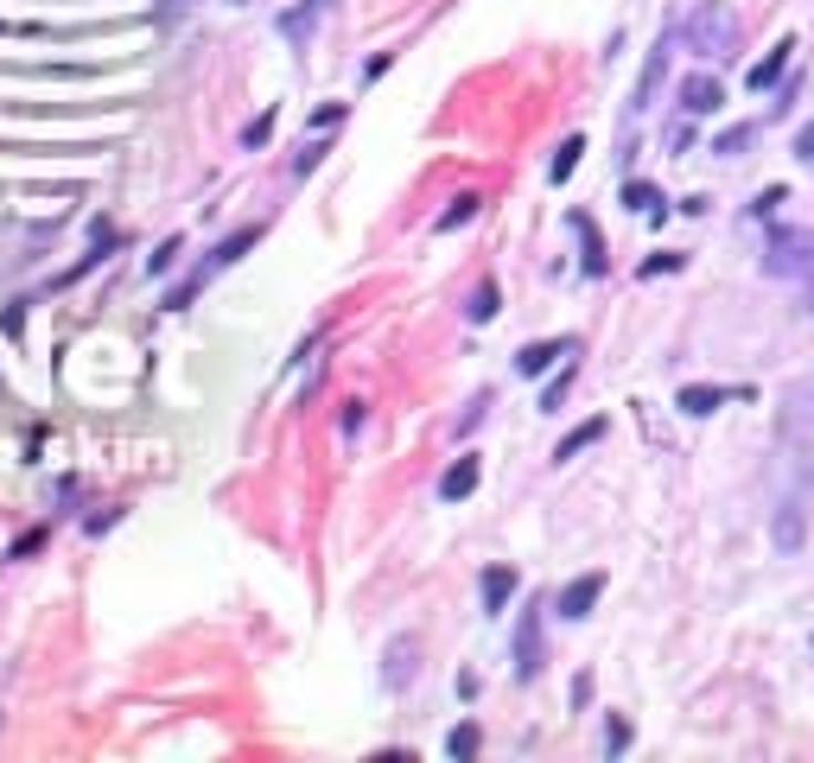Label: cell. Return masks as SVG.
<instances>
[{"label": "cell", "instance_id": "1", "mask_svg": "<svg viewBox=\"0 0 814 763\" xmlns=\"http://www.w3.org/2000/svg\"><path fill=\"white\" fill-rule=\"evenodd\" d=\"M687 51H700L707 64H719V58H732L738 51V7L732 0H707V7H693V20L681 25Z\"/></svg>", "mask_w": 814, "mask_h": 763}, {"label": "cell", "instance_id": "2", "mask_svg": "<svg viewBox=\"0 0 814 763\" xmlns=\"http://www.w3.org/2000/svg\"><path fill=\"white\" fill-rule=\"evenodd\" d=\"M763 268H770L776 280L808 274V268H814V236H808V229H776V236H770V254H763Z\"/></svg>", "mask_w": 814, "mask_h": 763}, {"label": "cell", "instance_id": "3", "mask_svg": "<svg viewBox=\"0 0 814 763\" xmlns=\"http://www.w3.org/2000/svg\"><path fill=\"white\" fill-rule=\"evenodd\" d=\"M541 675V605H529L515 617V681Z\"/></svg>", "mask_w": 814, "mask_h": 763}, {"label": "cell", "instance_id": "4", "mask_svg": "<svg viewBox=\"0 0 814 763\" xmlns=\"http://www.w3.org/2000/svg\"><path fill=\"white\" fill-rule=\"evenodd\" d=\"M598 592H605V573H580V579L560 592V617H592V605H598Z\"/></svg>", "mask_w": 814, "mask_h": 763}, {"label": "cell", "instance_id": "5", "mask_svg": "<svg viewBox=\"0 0 814 763\" xmlns=\"http://www.w3.org/2000/svg\"><path fill=\"white\" fill-rule=\"evenodd\" d=\"M719 102H726L719 76H681V115H719Z\"/></svg>", "mask_w": 814, "mask_h": 763}, {"label": "cell", "instance_id": "6", "mask_svg": "<svg viewBox=\"0 0 814 763\" xmlns=\"http://www.w3.org/2000/svg\"><path fill=\"white\" fill-rule=\"evenodd\" d=\"M789 58H795V39H783L776 51H763L758 64H751V76H744V83H751V90H770V83L783 76V64H789Z\"/></svg>", "mask_w": 814, "mask_h": 763}, {"label": "cell", "instance_id": "7", "mask_svg": "<svg viewBox=\"0 0 814 763\" xmlns=\"http://www.w3.org/2000/svg\"><path fill=\"white\" fill-rule=\"evenodd\" d=\"M471 490H478V458H458L452 471L439 478V497H446V503H465Z\"/></svg>", "mask_w": 814, "mask_h": 763}, {"label": "cell", "instance_id": "8", "mask_svg": "<svg viewBox=\"0 0 814 763\" xmlns=\"http://www.w3.org/2000/svg\"><path fill=\"white\" fill-rule=\"evenodd\" d=\"M566 351H573V337H560V344H529V351L515 356V369H522V376H541V369H554Z\"/></svg>", "mask_w": 814, "mask_h": 763}, {"label": "cell", "instance_id": "9", "mask_svg": "<svg viewBox=\"0 0 814 763\" xmlns=\"http://www.w3.org/2000/svg\"><path fill=\"white\" fill-rule=\"evenodd\" d=\"M478 592H483V610H503L509 598H515V573H509V566H490Z\"/></svg>", "mask_w": 814, "mask_h": 763}, {"label": "cell", "instance_id": "10", "mask_svg": "<svg viewBox=\"0 0 814 763\" xmlns=\"http://www.w3.org/2000/svg\"><path fill=\"white\" fill-rule=\"evenodd\" d=\"M598 439H605V420H585V427H573V432H566V439L554 446V464H566V458H580L585 446H598Z\"/></svg>", "mask_w": 814, "mask_h": 763}, {"label": "cell", "instance_id": "11", "mask_svg": "<svg viewBox=\"0 0 814 763\" xmlns=\"http://www.w3.org/2000/svg\"><path fill=\"white\" fill-rule=\"evenodd\" d=\"M719 401H726V388H681V395H675V407H681V414H693V420H700V414H712Z\"/></svg>", "mask_w": 814, "mask_h": 763}, {"label": "cell", "instance_id": "12", "mask_svg": "<svg viewBox=\"0 0 814 763\" xmlns=\"http://www.w3.org/2000/svg\"><path fill=\"white\" fill-rule=\"evenodd\" d=\"M573 229H580V242H585V274H605V242H598V229L585 223V217H573Z\"/></svg>", "mask_w": 814, "mask_h": 763}, {"label": "cell", "instance_id": "13", "mask_svg": "<svg viewBox=\"0 0 814 763\" xmlns=\"http://www.w3.org/2000/svg\"><path fill=\"white\" fill-rule=\"evenodd\" d=\"M497 305H503V300H497V286L483 280L478 293H471V305H465V318H471V325H490V318H497Z\"/></svg>", "mask_w": 814, "mask_h": 763}, {"label": "cell", "instance_id": "14", "mask_svg": "<svg viewBox=\"0 0 814 763\" xmlns=\"http://www.w3.org/2000/svg\"><path fill=\"white\" fill-rule=\"evenodd\" d=\"M776 547H783V554H795V547H802V509H795V503L776 515Z\"/></svg>", "mask_w": 814, "mask_h": 763}, {"label": "cell", "instance_id": "15", "mask_svg": "<svg viewBox=\"0 0 814 763\" xmlns=\"http://www.w3.org/2000/svg\"><path fill=\"white\" fill-rule=\"evenodd\" d=\"M580 153H585V140H580V134H573V140H560V153H554V166H547V178H554V185H560V178H573Z\"/></svg>", "mask_w": 814, "mask_h": 763}, {"label": "cell", "instance_id": "16", "mask_svg": "<svg viewBox=\"0 0 814 763\" xmlns=\"http://www.w3.org/2000/svg\"><path fill=\"white\" fill-rule=\"evenodd\" d=\"M751 140H758V127H726V134L712 140V153H726V159H738V153H751Z\"/></svg>", "mask_w": 814, "mask_h": 763}, {"label": "cell", "instance_id": "17", "mask_svg": "<svg viewBox=\"0 0 814 763\" xmlns=\"http://www.w3.org/2000/svg\"><path fill=\"white\" fill-rule=\"evenodd\" d=\"M261 242V229H242V236H229L223 249L210 254V268H229V261H242V249H254Z\"/></svg>", "mask_w": 814, "mask_h": 763}, {"label": "cell", "instance_id": "18", "mask_svg": "<svg viewBox=\"0 0 814 763\" xmlns=\"http://www.w3.org/2000/svg\"><path fill=\"white\" fill-rule=\"evenodd\" d=\"M624 203L643 210V217H661V191H656V185H624Z\"/></svg>", "mask_w": 814, "mask_h": 763}, {"label": "cell", "instance_id": "19", "mask_svg": "<svg viewBox=\"0 0 814 763\" xmlns=\"http://www.w3.org/2000/svg\"><path fill=\"white\" fill-rule=\"evenodd\" d=\"M471 217H478V191H458L452 210L439 217V229H458V223H471Z\"/></svg>", "mask_w": 814, "mask_h": 763}, {"label": "cell", "instance_id": "20", "mask_svg": "<svg viewBox=\"0 0 814 763\" xmlns=\"http://www.w3.org/2000/svg\"><path fill=\"white\" fill-rule=\"evenodd\" d=\"M407 656H414V642H395V649H388V687H401L407 675H414V661Z\"/></svg>", "mask_w": 814, "mask_h": 763}, {"label": "cell", "instance_id": "21", "mask_svg": "<svg viewBox=\"0 0 814 763\" xmlns=\"http://www.w3.org/2000/svg\"><path fill=\"white\" fill-rule=\"evenodd\" d=\"M661 71H668V51H656V58H649V71H643V83H636V102H649V96H656Z\"/></svg>", "mask_w": 814, "mask_h": 763}, {"label": "cell", "instance_id": "22", "mask_svg": "<svg viewBox=\"0 0 814 763\" xmlns=\"http://www.w3.org/2000/svg\"><path fill=\"white\" fill-rule=\"evenodd\" d=\"M446 751H452V757H478V725H458V732L446 738Z\"/></svg>", "mask_w": 814, "mask_h": 763}, {"label": "cell", "instance_id": "23", "mask_svg": "<svg viewBox=\"0 0 814 763\" xmlns=\"http://www.w3.org/2000/svg\"><path fill=\"white\" fill-rule=\"evenodd\" d=\"M173 261H178V236H173V242H159V249L147 254V274H166Z\"/></svg>", "mask_w": 814, "mask_h": 763}, {"label": "cell", "instance_id": "24", "mask_svg": "<svg viewBox=\"0 0 814 763\" xmlns=\"http://www.w3.org/2000/svg\"><path fill=\"white\" fill-rule=\"evenodd\" d=\"M566 382H573V369H560V376L547 382V395H541V414H554V407H560V395H566Z\"/></svg>", "mask_w": 814, "mask_h": 763}, {"label": "cell", "instance_id": "25", "mask_svg": "<svg viewBox=\"0 0 814 763\" xmlns=\"http://www.w3.org/2000/svg\"><path fill=\"white\" fill-rule=\"evenodd\" d=\"M624 744H630V725H624V719H610V732H605V751H610V757H617Z\"/></svg>", "mask_w": 814, "mask_h": 763}, {"label": "cell", "instance_id": "26", "mask_svg": "<svg viewBox=\"0 0 814 763\" xmlns=\"http://www.w3.org/2000/svg\"><path fill=\"white\" fill-rule=\"evenodd\" d=\"M344 115H351V108H344V102H325V108H319V115H312V127H337V122H344Z\"/></svg>", "mask_w": 814, "mask_h": 763}, {"label": "cell", "instance_id": "27", "mask_svg": "<svg viewBox=\"0 0 814 763\" xmlns=\"http://www.w3.org/2000/svg\"><path fill=\"white\" fill-rule=\"evenodd\" d=\"M319 159H325V140H312V147H305L300 159H293V173H312V166H319Z\"/></svg>", "mask_w": 814, "mask_h": 763}, {"label": "cell", "instance_id": "28", "mask_svg": "<svg viewBox=\"0 0 814 763\" xmlns=\"http://www.w3.org/2000/svg\"><path fill=\"white\" fill-rule=\"evenodd\" d=\"M268 134H274V115H261V122H249V134H242V140H249V147H261Z\"/></svg>", "mask_w": 814, "mask_h": 763}, {"label": "cell", "instance_id": "29", "mask_svg": "<svg viewBox=\"0 0 814 763\" xmlns=\"http://www.w3.org/2000/svg\"><path fill=\"white\" fill-rule=\"evenodd\" d=\"M681 268V254H656V261H643V274H675Z\"/></svg>", "mask_w": 814, "mask_h": 763}, {"label": "cell", "instance_id": "30", "mask_svg": "<svg viewBox=\"0 0 814 763\" xmlns=\"http://www.w3.org/2000/svg\"><path fill=\"white\" fill-rule=\"evenodd\" d=\"M795 147H802V159H808V166H814V122L802 127V134H795Z\"/></svg>", "mask_w": 814, "mask_h": 763}]
</instances>
